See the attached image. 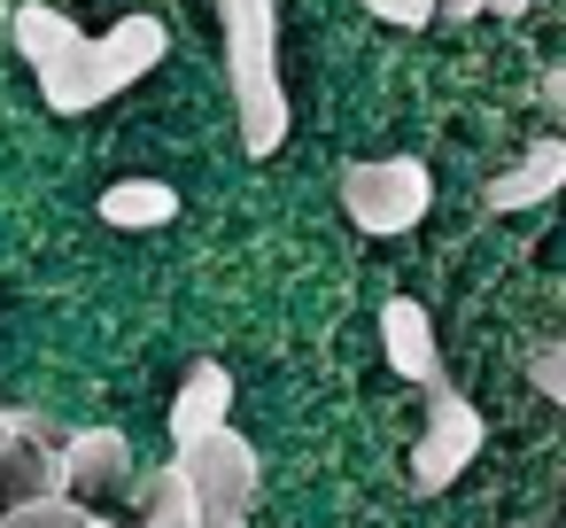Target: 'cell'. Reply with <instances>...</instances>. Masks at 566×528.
Here are the masks:
<instances>
[{"mask_svg":"<svg viewBox=\"0 0 566 528\" xmlns=\"http://www.w3.org/2000/svg\"><path fill=\"white\" fill-rule=\"evenodd\" d=\"M9 32H17V55L40 71V63H55V55L78 40V17H71V9H55V0H24V9L9 17Z\"/></svg>","mask_w":566,"mask_h":528,"instance_id":"obj_9","label":"cell"},{"mask_svg":"<svg viewBox=\"0 0 566 528\" xmlns=\"http://www.w3.org/2000/svg\"><path fill=\"white\" fill-rule=\"evenodd\" d=\"M365 9H373L380 24H403V32H411V24H427V17H434V0H365Z\"/></svg>","mask_w":566,"mask_h":528,"instance_id":"obj_13","label":"cell"},{"mask_svg":"<svg viewBox=\"0 0 566 528\" xmlns=\"http://www.w3.org/2000/svg\"><path fill=\"white\" fill-rule=\"evenodd\" d=\"M78 520H86V505H71V489H40L0 513V528H78Z\"/></svg>","mask_w":566,"mask_h":528,"instance_id":"obj_12","label":"cell"},{"mask_svg":"<svg viewBox=\"0 0 566 528\" xmlns=\"http://www.w3.org/2000/svg\"><path fill=\"white\" fill-rule=\"evenodd\" d=\"M558 179H566V141H558V133H535L527 156H520L504 179H489V210H535V203L558 195Z\"/></svg>","mask_w":566,"mask_h":528,"instance_id":"obj_5","label":"cell"},{"mask_svg":"<svg viewBox=\"0 0 566 528\" xmlns=\"http://www.w3.org/2000/svg\"><path fill=\"white\" fill-rule=\"evenodd\" d=\"M226 412H233V373L202 358V365L179 381V396H171V443H195V435L226 427Z\"/></svg>","mask_w":566,"mask_h":528,"instance_id":"obj_8","label":"cell"},{"mask_svg":"<svg viewBox=\"0 0 566 528\" xmlns=\"http://www.w3.org/2000/svg\"><path fill=\"white\" fill-rule=\"evenodd\" d=\"M442 17H481V0H434Z\"/></svg>","mask_w":566,"mask_h":528,"instance_id":"obj_15","label":"cell"},{"mask_svg":"<svg viewBox=\"0 0 566 528\" xmlns=\"http://www.w3.org/2000/svg\"><path fill=\"white\" fill-rule=\"evenodd\" d=\"M481 9H496V17H527V0H481Z\"/></svg>","mask_w":566,"mask_h":528,"instance_id":"obj_16","label":"cell"},{"mask_svg":"<svg viewBox=\"0 0 566 528\" xmlns=\"http://www.w3.org/2000/svg\"><path fill=\"white\" fill-rule=\"evenodd\" d=\"M78 528H117V520H102V513H86V520H78Z\"/></svg>","mask_w":566,"mask_h":528,"instance_id":"obj_17","label":"cell"},{"mask_svg":"<svg viewBox=\"0 0 566 528\" xmlns=\"http://www.w3.org/2000/svg\"><path fill=\"white\" fill-rule=\"evenodd\" d=\"M140 528H148V520H140Z\"/></svg>","mask_w":566,"mask_h":528,"instance_id":"obj_18","label":"cell"},{"mask_svg":"<svg viewBox=\"0 0 566 528\" xmlns=\"http://www.w3.org/2000/svg\"><path fill=\"white\" fill-rule=\"evenodd\" d=\"M558 373H566V358H558V350H535V389H543V396H566Z\"/></svg>","mask_w":566,"mask_h":528,"instance_id":"obj_14","label":"cell"},{"mask_svg":"<svg viewBox=\"0 0 566 528\" xmlns=\"http://www.w3.org/2000/svg\"><path fill=\"white\" fill-rule=\"evenodd\" d=\"M380 350H388V365L403 373V381H434L442 373V358H434V327H427V311L411 303V296H396L388 311H380Z\"/></svg>","mask_w":566,"mask_h":528,"instance_id":"obj_7","label":"cell"},{"mask_svg":"<svg viewBox=\"0 0 566 528\" xmlns=\"http://www.w3.org/2000/svg\"><path fill=\"white\" fill-rule=\"evenodd\" d=\"M140 497H148V505H140L148 528H202V505H195V489L179 482V466H156Z\"/></svg>","mask_w":566,"mask_h":528,"instance_id":"obj_11","label":"cell"},{"mask_svg":"<svg viewBox=\"0 0 566 528\" xmlns=\"http://www.w3.org/2000/svg\"><path fill=\"white\" fill-rule=\"evenodd\" d=\"M226 24V79L241 110L249 156H272L287 141V86H280V9L272 0H218Z\"/></svg>","mask_w":566,"mask_h":528,"instance_id":"obj_2","label":"cell"},{"mask_svg":"<svg viewBox=\"0 0 566 528\" xmlns=\"http://www.w3.org/2000/svg\"><path fill=\"white\" fill-rule=\"evenodd\" d=\"M473 451H481V412L458 389L427 381V427H419V451H411V482L419 489H450L473 466Z\"/></svg>","mask_w":566,"mask_h":528,"instance_id":"obj_4","label":"cell"},{"mask_svg":"<svg viewBox=\"0 0 566 528\" xmlns=\"http://www.w3.org/2000/svg\"><path fill=\"white\" fill-rule=\"evenodd\" d=\"M164 48H171V32H164L156 17H117L102 40L78 32L55 63H40V94H48V110H63V117L102 110L109 94H125L133 79H148V71L164 63Z\"/></svg>","mask_w":566,"mask_h":528,"instance_id":"obj_1","label":"cell"},{"mask_svg":"<svg viewBox=\"0 0 566 528\" xmlns=\"http://www.w3.org/2000/svg\"><path fill=\"white\" fill-rule=\"evenodd\" d=\"M427 203H434V179H427V164L419 156H380V164H349L342 172V210H349V226H365V234H411L419 218H427Z\"/></svg>","mask_w":566,"mask_h":528,"instance_id":"obj_3","label":"cell"},{"mask_svg":"<svg viewBox=\"0 0 566 528\" xmlns=\"http://www.w3.org/2000/svg\"><path fill=\"white\" fill-rule=\"evenodd\" d=\"M102 218H109V226H133V234H140V226H171V218H179V195H171L164 179H117V187L102 195Z\"/></svg>","mask_w":566,"mask_h":528,"instance_id":"obj_10","label":"cell"},{"mask_svg":"<svg viewBox=\"0 0 566 528\" xmlns=\"http://www.w3.org/2000/svg\"><path fill=\"white\" fill-rule=\"evenodd\" d=\"M133 482V443L109 435V427H86V435H63V489L71 497H94V489H117Z\"/></svg>","mask_w":566,"mask_h":528,"instance_id":"obj_6","label":"cell"}]
</instances>
